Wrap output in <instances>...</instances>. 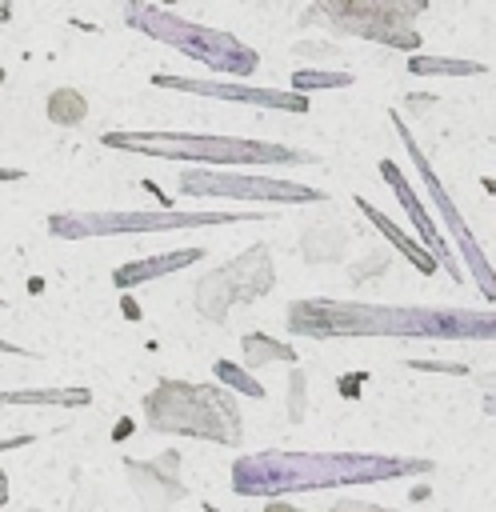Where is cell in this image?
<instances>
[{
	"label": "cell",
	"mask_w": 496,
	"mask_h": 512,
	"mask_svg": "<svg viewBox=\"0 0 496 512\" xmlns=\"http://www.w3.org/2000/svg\"><path fill=\"white\" fill-rule=\"evenodd\" d=\"M156 88H172V92H192V96H212V100H228V104H252V108H268V112H308V96L292 92V88H260L248 80H204V76H172V72H156L152 76Z\"/></svg>",
	"instance_id": "30bf717a"
},
{
	"label": "cell",
	"mask_w": 496,
	"mask_h": 512,
	"mask_svg": "<svg viewBox=\"0 0 496 512\" xmlns=\"http://www.w3.org/2000/svg\"><path fill=\"white\" fill-rule=\"evenodd\" d=\"M0 404H56V408H84L92 404L88 388H8Z\"/></svg>",
	"instance_id": "5bb4252c"
},
{
	"label": "cell",
	"mask_w": 496,
	"mask_h": 512,
	"mask_svg": "<svg viewBox=\"0 0 496 512\" xmlns=\"http://www.w3.org/2000/svg\"><path fill=\"white\" fill-rule=\"evenodd\" d=\"M356 204L364 208V216H368V220H372V224H376V228H380V232H384V236H388V240H392V244H396V248H400V252H404L420 272H436V256H432V252H424L416 240H408V236H404V232H400V228H396L380 208H372L368 200H356Z\"/></svg>",
	"instance_id": "9a60e30c"
},
{
	"label": "cell",
	"mask_w": 496,
	"mask_h": 512,
	"mask_svg": "<svg viewBox=\"0 0 496 512\" xmlns=\"http://www.w3.org/2000/svg\"><path fill=\"white\" fill-rule=\"evenodd\" d=\"M276 272H272V256L264 244L244 248L240 256H232L228 264H220L216 272L200 276L192 288V304L204 320H224L236 304H252L256 296H264L272 288Z\"/></svg>",
	"instance_id": "52a82bcc"
},
{
	"label": "cell",
	"mask_w": 496,
	"mask_h": 512,
	"mask_svg": "<svg viewBox=\"0 0 496 512\" xmlns=\"http://www.w3.org/2000/svg\"><path fill=\"white\" fill-rule=\"evenodd\" d=\"M124 20H128L136 32H144V36H152V40L176 48L180 56L200 60V64L212 68V72L248 80V76H256V68H260V56H256L248 44H240L232 32L192 24V20H184V16H176V12L160 8V4L128 0V4H124Z\"/></svg>",
	"instance_id": "8992f818"
},
{
	"label": "cell",
	"mask_w": 496,
	"mask_h": 512,
	"mask_svg": "<svg viewBox=\"0 0 496 512\" xmlns=\"http://www.w3.org/2000/svg\"><path fill=\"white\" fill-rule=\"evenodd\" d=\"M332 512H384V508H376V504H360V500H340Z\"/></svg>",
	"instance_id": "7402d4cb"
},
{
	"label": "cell",
	"mask_w": 496,
	"mask_h": 512,
	"mask_svg": "<svg viewBox=\"0 0 496 512\" xmlns=\"http://www.w3.org/2000/svg\"><path fill=\"white\" fill-rule=\"evenodd\" d=\"M24 444H32V432H20V436H0V456H4V452H12V448H24Z\"/></svg>",
	"instance_id": "44dd1931"
},
{
	"label": "cell",
	"mask_w": 496,
	"mask_h": 512,
	"mask_svg": "<svg viewBox=\"0 0 496 512\" xmlns=\"http://www.w3.org/2000/svg\"><path fill=\"white\" fill-rule=\"evenodd\" d=\"M0 352H8V356H28V348H20V344H12V340H4V336H0Z\"/></svg>",
	"instance_id": "603a6c76"
},
{
	"label": "cell",
	"mask_w": 496,
	"mask_h": 512,
	"mask_svg": "<svg viewBox=\"0 0 496 512\" xmlns=\"http://www.w3.org/2000/svg\"><path fill=\"white\" fill-rule=\"evenodd\" d=\"M128 480L144 504V512H172L188 488L180 480V452H164L156 460H128Z\"/></svg>",
	"instance_id": "8fae6325"
},
{
	"label": "cell",
	"mask_w": 496,
	"mask_h": 512,
	"mask_svg": "<svg viewBox=\"0 0 496 512\" xmlns=\"http://www.w3.org/2000/svg\"><path fill=\"white\" fill-rule=\"evenodd\" d=\"M204 512H220V508H216V504H204Z\"/></svg>",
	"instance_id": "484cf974"
},
{
	"label": "cell",
	"mask_w": 496,
	"mask_h": 512,
	"mask_svg": "<svg viewBox=\"0 0 496 512\" xmlns=\"http://www.w3.org/2000/svg\"><path fill=\"white\" fill-rule=\"evenodd\" d=\"M268 220V212H204V208H64L48 216V232L56 240H104L124 232H180V228H216Z\"/></svg>",
	"instance_id": "5b68a950"
},
{
	"label": "cell",
	"mask_w": 496,
	"mask_h": 512,
	"mask_svg": "<svg viewBox=\"0 0 496 512\" xmlns=\"http://www.w3.org/2000/svg\"><path fill=\"white\" fill-rule=\"evenodd\" d=\"M212 372H216V380L224 384V388H236V392H244V396H264V388H260V380L256 376H248L240 364H232V360H216L212 364Z\"/></svg>",
	"instance_id": "ac0fdd59"
},
{
	"label": "cell",
	"mask_w": 496,
	"mask_h": 512,
	"mask_svg": "<svg viewBox=\"0 0 496 512\" xmlns=\"http://www.w3.org/2000/svg\"><path fill=\"white\" fill-rule=\"evenodd\" d=\"M428 0H316V12L336 24L340 32L396 44V48H416L420 36L408 28L416 12H424Z\"/></svg>",
	"instance_id": "9c48e42d"
},
{
	"label": "cell",
	"mask_w": 496,
	"mask_h": 512,
	"mask_svg": "<svg viewBox=\"0 0 496 512\" xmlns=\"http://www.w3.org/2000/svg\"><path fill=\"white\" fill-rule=\"evenodd\" d=\"M0 308H4V300H0Z\"/></svg>",
	"instance_id": "4316f807"
},
{
	"label": "cell",
	"mask_w": 496,
	"mask_h": 512,
	"mask_svg": "<svg viewBox=\"0 0 496 512\" xmlns=\"http://www.w3.org/2000/svg\"><path fill=\"white\" fill-rule=\"evenodd\" d=\"M288 84H292V92H308V88H348L352 76H348V72H296Z\"/></svg>",
	"instance_id": "d6986e66"
},
{
	"label": "cell",
	"mask_w": 496,
	"mask_h": 512,
	"mask_svg": "<svg viewBox=\"0 0 496 512\" xmlns=\"http://www.w3.org/2000/svg\"><path fill=\"white\" fill-rule=\"evenodd\" d=\"M144 420L152 432H168V436H196V440H212L228 448L244 440L240 408L232 392L216 384L160 380L144 396Z\"/></svg>",
	"instance_id": "277c9868"
},
{
	"label": "cell",
	"mask_w": 496,
	"mask_h": 512,
	"mask_svg": "<svg viewBox=\"0 0 496 512\" xmlns=\"http://www.w3.org/2000/svg\"><path fill=\"white\" fill-rule=\"evenodd\" d=\"M112 152H136V156H160V160H200L212 168H272V164H312V152H300L292 144L272 140H248V136H212V132H128L112 128L100 136Z\"/></svg>",
	"instance_id": "3957f363"
},
{
	"label": "cell",
	"mask_w": 496,
	"mask_h": 512,
	"mask_svg": "<svg viewBox=\"0 0 496 512\" xmlns=\"http://www.w3.org/2000/svg\"><path fill=\"white\" fill-rule=\"evenodd\" d=\"M284 324L296 336H496V312H436L340 300H296Z\"/></svg>",
	"instance_id": "7a4b0ae2"
},
{
	"label": "cell",
	"mask_w": 496,
	"mask_h": 512,
	"mask_svg": "<svg viewBox=\"0 0 496 512\" xmlns=\"http://www.w3.org/2000/svg\"><path fill=\"white\" fill-rule=\"evenodd\" d=\"M84 116H88V100H84L76 88H56V92L48 96V120H52V124L76 128Z\"/></svg>",
	"instance_id": "e0dca14e"
},
{
	"label": "cell",
	"mask_w": 496,
	"mask_h": 512,
	"mask_svg": "<svg viewBox=\"0 0 496 512\" xmlns=\"http://www.w3.org/2000/svg\"><path fill=\"white\" fill-rule=\"evenodd\" d=\"M200 260H204V248H172V252H160V256H144V260L120 264V268L112 272V284H116L120 292H128V288H140V284L160 280V276H168V272L192 268V264H200Z\"/></svg>",
	"instance_id": "7c38bea8"
},
{
	"label": "cell",
	"mask_w": 496,
	"mask_h": 512,
	"mask_svg": "<svg viewBox=\"0 0 496 512\" xmlns=\"http://www.w3.org/2000/svg\"><path fill=\"white\" fill-rule=\"evenodd\" d=\"M380 172H384V180L392 184V192L400 196V204L408 208V216H412V224L420 228V236H424V244L432 248V256H440V260H448V248H444V240H440V232H436V224L428 220V212H424V204L412 196V188H408V180L400 176V168L392 164V160H384L380 164Z\"/></svg>",
	"instance_id": "4fadbf2b"
},
{
	"label": "cell",
	"mask_w": 496,
	"mask_h": 512,
	"mask_svg": "<svg viewBox=\"0 0 496 512\" xmlns=\"http://www.w3.org/2000/svg\"><path fill=\"white\" fill-rule=\"evenodd\" d=\"M428 460H400L376 452H248L232 464V492L236 496H296L312 488H340V484H376L412 472H428Z\"/></svg>",
	"instance_id": "6da1fadb"
},
{
	"label": "cell",
	"mask_w": 496,
	"mask_h": 512,
	"mask_svg": "<svg viewBox=\"0 0 496 512\" xmlns=\"http://www.w3.org/2000/svg\"><path fill=\"white\" fill-rule=\"evenodd\" d=\"M240 348H244V368H268L272 360H292V344H280L264 332L240 336Z\"/></svg>",
	"instance_id": "2e32d148"
},
{
	"label": "cell",
	"mask_w": 496,
	"mask_h": 512,
	"mask_svg": "<svg viewBox=\"0 0 496 512\" xmlns=\"http://www.w3.org/2000/svg\"><path fill=\"white\" fill-rule=\"evenodd\" d=\"M180 196H224V200H264V204H316L320 188L288 176H256L244 168H184L176 176Z\"/></svg>",
	"instance_id": "ba28073f"
},
{
	"label": "cell",
	"mask_w": 496,
	"mask_h": 512,
	"mask_svg": "<svg viewBox=\"0 0 496 512\" xmlns=\"http://www.w3.org/2000/svg\"><path fill=\"white\" fill-rule=\"evenodd\" d=\"M264 512H296V508H292V504H284V500H276V496H272V504H268V508H264Z\"/></svg>",
	"instance_id": "d4e9b609"
},
{
	"label": "cell",
	"mask_w": 496,
	"mask_h": 512,
	"mask_svg": "<svg viewBox=\"0 0 496 512\" xmlns=\"http://www.w3.org/2000/svg\"><path fill=\"white\" fill-rule=\"evenodd\" d=\"M28 172L24 168H0V180H24Z\"/></svg>",
	"instance_id": "cb8c5ba5"
},
{
	"label": "cell",
	"mask_w": 496,
	"mask_h": 512,
	"mask_svg": "<svg viewBox=\"0 0 496 512\" xmlns=\"http://www.w3.org/2000/svg\"><path fill=\"white\" fill-rule=\"evenodd\" d=\"M412 72H448V76H468V72H480V64H464V60H428V56H412L408 60Z\"/></svg>",
	"instance_id": "ffe728a7"
}]
</instances>
